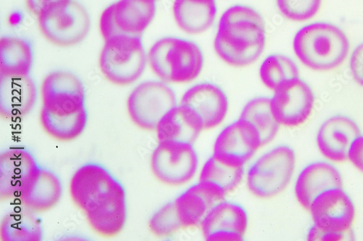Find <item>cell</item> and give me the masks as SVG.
Returning a JSON list of instances; mask_svg holds the SVG:
<instances>
[{
  "label": "cell",
  "instance_id": "obj_1",
  "mask_svg": "<svg viewBox=\"0 0 363 241\" xmlns=\"http://www.w3.org/2000/svg\"><path fill=\"white\" fill-rule=\"evenodd\" d=\"M265 46V21L257 11L236 5L224 12L214 41L215 51L224 63L235 68L251 66Z\"/></svg>",
  "mask_w": 363,
  "mask_h": 241
},
{
  "label": "cell",
  "instance_id": "obj_2",
  "mask_svg": "<svg viewBox=\"0 0 363 241\" xmlns=\"http://www.w3.org/2000/svg\"><path fill=\"white\" fill-rule=\"evenodd\" d=\"M293 47L302 64L313 71H328L340 67L350 50L343 30L327 22H315L301 28Z\"/></svg>",
  "mask_w": 363,
  "mask_h": 241
},
{
  "label": "cell",
  "instance_id": "obj_3",
  "mask_svg": "<svg viewBox=\"0 0 363 241\" xmlns=\"http://www.w3.org/2000/svg\"><path fill=\"white\" fill-rule=\"evenodd\" d=\"M147 60L154 74L167 83L192 82L204 66L203 52L196 42L171 36L161 38L151 46Z\"/></svg>",
  "mask_w": 363,
  "mask_h": 241
},
{
  "label": "cell",
  "instance_id": "obj_4",
  "mask_svg": "<svg viewBox=\"0 0 363 241\" xmlns=\"http://www.w3.org/2000/svg\"><path fill=\"white\" fill-rule=\"evenodd\" d=\"M148 64L142 37L119 35L106 41L99 57V67L104 77L120 86L136 82Z\"/></svg>",
  "mask_w": 363,
  "mask_h": 241
},
{
  "label": "cell",
  "instance_id": "obj_5",
  "mask_svg": "<svg viewBox=\"0 0 363 241\" xmlns=\"http://www.w3.org/2000/svg\"><path fill=\"white\" fill-rule=\"evenodd\" d=\"M296 154L289 145H279L263 154L250 167L247 184L250 192L261 199L275 197L291 182Z\"/></svg>",
  "mask_w": 363,
  "mask_h": 241
},
{
  "label": "cell",
  "instance_id": "obj_6",
  "mask_svg": "<svg viewBox=\"0 0 363 241\" xmlns=\"http://www.w3.org/2000/svg\"><path fill=\"white\" fill-rule=\"evenodd\" d=\"M309 211L314 223L312 240L342 239L351 230L356 216L355 205L343 188L323 192L313 201Z\"/></svg>",
  "mask_w": 363,
  "mask_h": 241
},
{
  "label": "cell",
  "instance_id": "obj_7",
  "mask_svg": "<svg viewBox=\"0 0 363 241\" xmlns=\"http://www.w3.org/2000/svg\"><path fill=\"white\" fill-rule=\"evenodd\" d=\"M177 105L176 93L167 83L147 80L133 90L128 98L127 109L136 127L155 131L164 116Z\"/></svg>",
  "mask_w": 363,
  "mask_h": 241
},
{
  "label": "cell",
  "instance_id": "obj_8",
  "mask_svg": "<svg viewBox=\"0 0 363 241\" xmlns=\"http://www.w3.org/2000/svg\"><path fill=\"white\" fill-rule=\"evenodd\" d=\"M43 36L59 47H70L84 41L91 28L86 9L76 0H69L38 18Z\"/></svg>",
  "mask_w": 363,
  "mask_h": 241
},
{
  "label": "cell",
  "instance_id": "obj_9",
  "mask_svg": "<svg viewBox=\"0 0 363 241\" xmlns=\"http://www.w3.org/2000/svg\"><path fill=\"white\" fill-rule=\"evenodd\" d=\"M199 158L192 143L160 141L150 158V168L162 184L169 187L186 184L196 175Z\"/></svg>",
  "mask_w": 363,
  "mask_h": 241
},
{
  "label": "cell",
  "instance_id": "obj_10",
  "mask_svg": "<svg viewBox=\"0 0 363 241\" xmlns=\"http://www.w3.org/2000/svg\"><path fill=\"white\" fill-rule=\"evenodd\" d=\"M157 10V0H118L100 18L104 41L119 35L142 37L154 20Z\"/></svg>",
  "mask_w": 363,
  "mask_h": 241
},
{
  "label": "cell",
  "instance_id": "obj_11",
  "mask_svg": "<svg viewBox=\"0 0 363 241\" xmlns=\"http://www.w3.org/2000/svg\"><path fill=\"white\" fill-rule=\"evenodd\" d=\"M123 190V185L105 167L94 163L77 169L69 184L73 203L85 214Z\"/></svg>",
  "mask_w": 363,
  "mask_h": 241
},
{
  "label": "cell",
  "instance_id": "obj_12",
  "mask_svg": "<svg viewBox=\"0 0 363 241\" xmlns=\"http://www.w3.org/2000/svg\"><path fill=\"white\" fill-rule=\"evenodd\" d=\"M315 104L313 88L299 77L281 85L271 98L272 110L279 123L289 128L305 124L313 114Z\"/></svg>",
  "mask_w": 363,
  "mask_h": 241
},
{
  "label": "cell",
  "instance_id": "obj_13",
  "mask_svg": "<svg viewBox=\"0 0 363 241\" xmlns=\"http://www.w3.org/2000/svg\"><path fill=\"white\" fill-rule=\"evenodd\" d=\"M43 107L59 115L74 113L85 107V88L82 80L68 71H55L42 82Z\"/></svg>",
  "mask_w": 363,
  "mask_h": 241
},
{
  "label": "cell",
  "instance_id": "obj_14",
  "mask_svg": "<svg viewBox=\"0 0 363 241\" xmlns=\"http://www.w3.org/2000/svg\"><path fill=\"white\" fill-rule=\"evenodd\" d=\"M260 147L261 137L257 129L247 120L239 118L220 133L213 155L227 163L245 166Z\"/></svg>",
  "mask_w": 363,
  "mask_h": 241
},
{
  "label": "cell",
  "instance_id": "obj_15",
  "mask_svg": "<svg viewBox=\"0 0 363 241\" xmlns=\"http://www.w3.org/2000/svg\"><path fill=\"white\" fill-rule=\"evenodd\" d=\"M249 216L243 206L223 201L210 210L201 227L208 241H241L245 237Z\"/></svg>",
  "mask_w": 363,
  "mask_h": 241
},
{
  "label": "cell",
  "instance_id": "obj_16",
  "mask_svg": "<svg viewBox=\"0 0 363 241\" xmlns=\"http://www.w3.org/2000/svg\"><path fill=\"white\" fill-rule=\"evenodd\" d=\"M361 135L355 120L345 114H336L326 119L321 124L316 142L325 158L341 163L348 160L353 142Z\"/></svg>",
  "mask_w": 363,
  "mask_h": 241
},
{
  "label": "cell",
  "instance_id": "obj_17",
  "mask_svg": "<svg viewBox=\"0 0 363 241\" xmlns=\"http://www.w3.org/2000/svg\"><path fill=\"white\" fill-rule=\"evenodd\" d=\"M180 105L195 111L201 119L203 130L216 129L222 124L229 110V100L224 90L208 81L189 88L182 98Z\"/></svg>",
  "mask_w": 363,
  "mask_h": 241
},
{
  "label": "cell",
  "instance_id": "obj_18",
  "mask_svg": "<svg viewBox=\"0 0 363 241\" xmlns=\"http://www.w3.org/2000/svg\"><path fill=\"white\" fill-rule=\"evenodd\" d=\"M33 155L23 147H12L0 155V199L18 196L39 168Z\"/></svg>",
  "mask_w": 363,
  "mask_h": 241
},
{
  "label": "cell",
  "instance_id": "obj_19",
  "mask_svg": "<svg viewBox=\"0 0 363 241\" xmlns=\"http://www.w3.org/2000/svg\"><path fill=\"white\" fill-rule=\"evenodd\" d=\"M343 177L337 167L328 162L317 161L301 170L294 192L299 204L309 210L319 195L330 189L343 188Z\"/></svg>",
  "mask_w": 363,
  "mask_h": 241
},
{
  "label": "cell",
  "instance_id": "obj_20",
  "mask_svg": "<svg viewBox=\"0 0 363 241\" xmlns=\"http://www.w3.org/2000/svg\"><path fill=\"white\" fill-rule=\"evenodd\" d=\"M227 194L218 187L202 180L179 194L175 203L184 228L201 225L210 210L224 201Z\"/></svg>",
  "mask_w": 363,
  "mask_h": 241
},
{
  "label": "cell",
  "instance_id": "obj_21",
  "mask_svg": "<svg viewBox=\"0 0 363 241\" xmlns=\"http://www.w3.org/2000/svg\"><path fill=\"white\" fill-rule=\"evenodd\" d=\"M38 87L29 76H0V114L5 119L22 118L31 112L38 100Z\"/></svg>",
  "mask_w": 363,
  "mask_h": 241
},
{
  "label": "cell",
  "instance_id": "obj_22",
  "mask_svg": "<svg viewBox=\"0 0 363 241\" xmlns=\"http://www.w3.org/2000/svg\"><path fill=\"white\" fill-rule=\"evenodd\" d=\"M62 195L63 185L60 177L52 171L40 167L18 197L24 207L41 213L54 208Z\"/></svg>",
  "mask_w": 363,
  "mask_h": 241
},
{
  "label": "cell",
  "instance_id": "obj_23",
  "mask_svg": "<svg viewBox=\"0 0 363 241\" xmlns=\"http://www.w3.org/2000/svg\"><path fill=\"white\" fill-rule=\"evenodd\" d=\"M156 131L160 141L194 144L203 127L195 111L187 106L177 105L164 116Z\"/></svg>",
  "mask_w": 363,
  "mask_h": 241
},
{
  "label": "cell",
  "instance_id": "obj_24",
  "mask_svg": "<svg viewBox=\"0 0 363 241\" xmlns=\"http://www.w3.org/2000/svg\"><path fill=\"white\" fill-rule=\"evenodd\" d=\"M173 16L182 31L199 35L214 25L217 14L216 0H174Z\"/></svg>",
  "mask_w": 363,
  "mask_h": 241
},
{
  "label": "cell",
  "instance_id": "obj_25",
  "mask_svg": "<svg viewBox=\"0 0 363 241\" xmlns=\"http://www.w3.org/2000/svg\"><path fill=\"white\" fill-rule=\"evenodd\" d=\"M86 215V221L96 234L113 237L123 230L128 219L126 191L118 192Z\"/></svg>",
  "mask_w": 363,
  "mask_h": 241
},
{
  "label": "cell",
  "instance_id": "obj_26",
  "mask_svg": "<svg viewBox=\"0 0 363 241\" xmlns=\"http://www.w3.org/2000/svg\"><path fill=\"white\" fill-rule=\"evenodd\" d=\"M33 45L28 40L16 36L0 39V73L9 76H29L34 64Z\"/></svg>",
  "mask_w": 363,
  "mask_h": 241
},
{
  "label": "cell",
  "instance_id": "obj_27",
  "mask_svg": "<svg viewBox=\"0 0 363 241\" xmlns=\"http://www.w3.org/2000/svg\"><path fill=\"white\" fill-rule=\"evenodd\" d=\"M40 124L43 131L50 138L62 142L77 139L84 131L88 122L86 107L67 115H59L42 107Z\"/></svg>",
  "mask_w": 363,
  "mask_h": 241
},
{
  "label": "cell",
  "instance_id": "obj_28",
  "mask_svg": "<svg viewBox=\"0 0 363 241\" xmlns=\"http://www.w3.org/2000/svg\"><path fill=\"white\" fill-rule=\"evenodd\" d=\"M0 234L5 241H41L44 230L35 213L25 207L11 211L4 216Z\"/></svg>",
  "mask_w": 363,
  "mask_h": 241
},
{
  "label": "cell",
  "instance_id": "obj_29",
  "mask_svg": "<svg viewBox=\"0 0 363 241\" xmlns=\"http://www.w3.org/2000/svg\"><path fill=\"white\" fill-rule=\"evenodd\" d=\"M240 118L251 123L258 131L262 146L271 143L277 136L281 124L271 106V98L259 96L250 100L244 107Z\"/></svg>",
  "mask_w": 363,
  "mask_h": 241
},
{
  "label": "cell",
  "instance_id": "obj_30",
  "mask_svg": "<svg viewBox=\"0 0 363 241\" xmlns=\"http://www.w3.org/2000/svg\"><path fill=\"white\" fill-rule=\"evenodd\" d=\"M245 173V166L227 163L213 155L205 163L199 180L213 184L228 194L239 186Z\"/></svg>",
  "mask_w": 363,
  "mask_h": 241
},
{
  "label": "cell",
  "instance_id": "obj_31",
  "mask_svg": "<svg viewBox=\"0 0 363 241\" xmlns=\"http://www.w3.org/2000/svg\"><path fill=\"white\" fill-rule=\"evenodd\" d=\"M262 83L275 90L285 82L299 77V69L294 60L283 54H272L262 61L259 69Z\"/></svg>",
  "mask_w": 363,
  "mask_h": 241
},
{
  "label": "cell",
  "instance_id": "obj_32",
  "mask_svg": "<svg viewBox=\"0 0 363 241\" xmlns=\"http://www.w3.org/2000/svg\"><path fill=\"white\" fill-rule=\"evenodd\" d=\"M182 228L184 226L178 214L175 200L158 208L148 222L150 233L160 238L171 237Z\"/></svg>",
  "mask_w": 363,
  "mask_h": 241
},
{
  "label": "cell",
  "instance_id": "obj_33",
  "mask_svg": "<svg viewBox=\"0 0 363 241\" xmlns=\"http://www.w3.org/2000/svg\"><path fill=\"white\" fill-rule=\"evenodd\" d=\"M323 0H277L281 13L288 20L305 22L319 12Z\"/></svg>",
  "mask_w": 363,
  "mask_h": 241
},
{
  "label": "cell",
  "instance_id": "obj_34",
  "mask_svg": "<svg viewBox=\"0 0 363 241\" xmlns=\"http://www.w3.org/2000/svg\"><path fill=\"white\" fill-rule=\"evenodd\" d=\"M69 0H25L27 11L38 18Z\"/></svg>",
  "mask_w": 363,
  "mask_h": 241
},
{
  "label": "cell",
  "instance_id": "obj_35",
  "mask_svg": "<svg viewBox=\"0 0 363 241\" xmlns=\"http://www.w3.org/2000/svg\"><path fill=\"white\" fill-rule=\"evenodd\" d=\"M350 68L354 81L363 87V42L358 45L352 51Z\"/></svg>",
  "mask_w": 363,
  "mask_h": 241
},
{
  "label": "cell",
  "instance_id": "obj_36",
  "mask_svg": "<svg viewBox=\"0 0 363 241\" xmlns=\"http://www.w3.org/2000/svg\"><path fill=\"white\" fill-rule=\"evenodd\" d=\"M348 160L363 173V135L359 136L352 143Z\"/></svg>",
  "mask_w": 363,
  "mask_h": 241
},
{
  "label": "cell",
  "instance_id": "obj_37",
  "mask_svg": "<svg viewBox=\"0 0 363 241\" xmlns=\"http://www.w3.org/2000/svg\"></svg>",
  "mask_w": 363,
  "mask_h": 241
}]
</instances>
